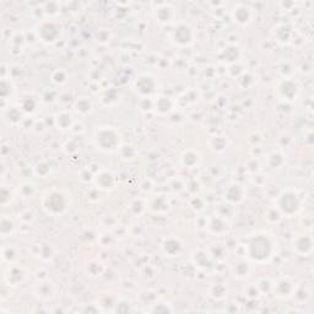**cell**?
<instances>
[{"label":"cell","mask_w":314,"mask_h":314,"mask_svg":"<svg viewBox=\"0 0 314 314\" xmlns=\"http://www.w3.org/2000/svg\"><path fill=\"white\" fill-rule=\"evenodd\" d=\"M244 252L250 262L266 264L276 254V240L271 233L255 232L248 236Z\"/></svg>","instance_id":"6da1fadb"},{"label":"cell","mask_w":314,"mask_h":314,"mask_svg":"<svg viewBox=\"0 0 314 314\" xmlns=\"http://www.w3.org/2000/svg\"><path fill=\"white\" fill-rule=\"evenodd\" d=\"M70 204H72V199L69 194L63 189L58 188L47 191L41 199V206L43 211L53 217H59L67 214Z\"/></svg>","instance_id":"7a4b0ae2"},{"label":"cell","mask_w":314,"mask_h":314,"mask_svg":"<svg viewBox=\"0 0 314 314\" xmlns=\"http://www.w3.org/2000/svg\"><path fill=\"white\" fill-rule=\"evenodd\" d=\"M94 145L102 152H114L121 147V134L118 129L111 125L97 126L94 131Z\"/></svg>","instance_id":"3957f363"},{"label":"cell","mask_w":314,"mask_h":314,"mask_svg":"<svg viewBox=\"0 0 314 314\" xmlns=\"http://www.w3.org/2000/svg\"><path fill=\"white\" fill-rule=\"evenodd\" d=\"M275 208L282 216L292 217L297 215L302 209V199L293 189L282 191L275 200Z\"/></svg>","instance_id":"277c9868"},{"label":"cell","mask_w":314,"mask_h":314,"mask_svg":"<svg viewBox=\"0 0 314 314\" xmlns=\"http://www.w3.org/2000/svg\"><path fill=\"white\" fill-rule=\"evenodd\" d=\"M298 285L291 276H281L272 282L271 293L279 299H289L296 294Z\"/></svg>","instance_id":"5b68a950"},{"label":"cell","mask_w":314,"mask_h":314,"mask_svg":"<svg viewBox=\"0 0 314 314\" xmlns=\"http://www.w3.org/2000/svg\"><path fill=\"white\" fill-rule=\"evenodd\" d=\"M136 92L144 98H150L152 95H155L159 90V82L156 80L155 76L150 74H143L138 76L134 84Z\"/></svg>","instance_id":"8992f818"},{"label":"cell","mask_w":314,"mask_h":314,"mask_svg":"<svg viewBox=\"0 0 314 314\" xmlns=\"http://www.w3.org/2000/svg\"><path fill=\"white\" fill-rule=\"evenodd\" d=\"M172 42L179 47H188L194 42V31L187 23H179L171 35Z\"/></svg>","instance_id":"52a82bcc"},{"label":"cell","mask_w":314,"mask_h":314,"mask_svg":"<svg viewBox=\"0 0 314 314\" xmlns=\"http://www.w3.org/2000/svg\"><path fill=\"white\" fill-rule=\"evenodd\" d=\"M292 249L299 257H311L314 249L313 238L311 235H297L292 240Z\"/></svg>","instance_id":"ba28073f"},{"label":"cell","mask_w":314,"mask_h":314,"mask_svg":"<svg viewBox=\"0 0 314 314\" xmlns=\"http://www.w3.org/2000/svg\"><path fill=\"white\" fill-rule=\"evenodd\" d=\"M33 293L37 298L42 299V301H52L53 298L57 297V285L50 281L49 279L40 280L33 287Z\"/></svg>","instance_id":"9c48e42d"},{"label":"cell","mask_w":314,"mask_h":314,"mask_svg":"<svg viewBox=\"0 0 314 314\" xmlns=\"http://www.w3.org/2000/svg\"><path fill=\"white\" fill-rule=\"evenodd\" d=\"M38 38L45 43H54L59 37V28L53 21L45 20L38 24L36 30Z\"/></svg>","instance_id":"30bf717a"},{"label":"cell","mask_w":314,"mask_h":314,"mask_svg":"<svg viewBox=\"0 0 314 314\" xmlns=\"http://www.w3.org/2000/svg\"><path fill=\"white\" fill-rule=\"evenodd\" d=\"M276 91L282 99H285L287 102H293L297 98V96H298L299 87L298 84L294 80L286 77V79H282L279 82Z\"/></svg>","instance_id":"8fae6325"},{"label":"cell","mask_w":314,"mask_h":314,"mask_svg":"<svg viewBox=\"0 0 314 314\" xmlns=\"http://www.w3.org/2000/svg\"><path fill=\"white\" fill-rule=\"evenodd\" d=\"M94 183L97 189L103 192H109L114 189L117 183L116 176L109 169H101L94 177Z\"/></svg>","instance_id":"7c38bea8"},{"label":"cell","mask_w":314,"mask_h":314,"mask_svg":"<svg viewBox=\"0 0 314 314\" xmlns=\"http://www.w3.org/2000/svg\"><path fill=\"white\" fill-rule=\"evenodd\" d=\"M245 195H247V191H245L244 186L240 183H232L226 188L225 194V200L227 201L231 205H238V204L242 203L245 199Z\"/></svg>","instance_id":"4fadbf2b"},{"label":"cell","mask_w":314,"mask_h":314,"mask_svg":"<svg viewBox=\"0 0 314 314\" xmlns=\"http://www.w3.org/2000/svg\"><path fill=\"white\" fill-rule=\"evenodd\" d=\"M232 19L238 25H248L254 19V9L245 4H237L232 10Z\"/></svg>","instance_id":"5bb4252c"},{"label":"cell","mask_w":314,"mask_h":314,"mask_svg":"<svg viewBox=\"0 0 314 314\" xmlns=\"http://www.w3.org/2000/svg\"><path fill=\"white\" fill-rule=\"evenodd\" d=\"M162 253H164L166 257L169 258H174L178 257L179 254L183 250V243L179 240L178 237H174V236H171V237L165 238L164 242L161 244Z\"/></svg>","instance_id":"9a60e30c"},{"label":"cell","mask_w":314,"mask_h":314,"mask_svg":"<svg viewBox=\"0 0 314 314\" xmlns=\"http://www.w3.org/2000/svg\"><path fill=\"white\" fill-rule=\"evenodd\" d=\"M192 262L198 269L209 270L214 265V258L209 252L204 249H196L192 253Z\"/></svg>","instance_id":"2e32d148"},{"label":"cell","mask_w":314,"mask_h":314,"mask_svg":"<svg viewBox=\"0 0 314 314\" xmlns=\"http://www.w3.org/2000/svg\"><path fill=\"white\" fill-rule=\"evenodd\" d=\"M231 274L240 280L247 279L252 274V265L248 260L240 258V259L235 260L231 265Z\"/></svg>","instance_id":"e0dca14e"},{"label":"cell","mask_w":314,"mask_h":314,"mask_svg":"<svg viewBox=\"0 0 314 314\" xmlns=\"http://www.w3.org/2000/svg\"><path fill=\"white\" fill-rule=\"evenodd\" d=\"M227 230H228V223L225 217H221V216L216 215L215 217L209 218L206 231H208L210 235L223 236L225 233H227Z\"/></svg>","instance_id":"ac0fdd59"},{"label":"cell","mask_w":314,"mask_h":314,"mask_svg":"<svg viewBox=\"0 0 314 314\" xmlns=\"http://www.w3.org/2000/svg\"><path fill=\"white\" fill-rule=\"evenodd\" d=\"M201 162V153L198 150L189 148L186 150L181 156V164L186 169H194L198 167Z\"/></svg>","instance_id":"d6986e66"},{"label":"cell","mask_w":314,"mask_h":314,"mask_svg":"<svg viewBox=\"0 0 314 314\" xmlns=\"http://www.w3.org/2000/svg\"><path fill=\"white\" fill-rule=\"evenodd\" d=\"M55 125L63 131L72 130V126H74V118H72V113L68 111H60L59 113H57V116H55Z\"/></svg>","instance_id":"ffe728a7"},{"label":"cell","mask_w":314,"mask_h":314,"mask_svg":"<svg viewBox=\"0 0 314 314\" xmlns=\"http://www.w3.org/2000/svg\"><path fill=\"white\" fill-rule=\"evenodd\" d=\"M286 156L281 152V151H271L269 155L266 156L265 162H266L267 167L271 169H280L284 167V165L286 164Z\"/></svg>","instance_id":"44dd1931"},{"label":"cell","mask_w":314,"mask_h":314,"mask_svg":"<svg viewBox=\"0 0 314 314\" xmlns=\"http://www.w3.org/2000/svg\"><path fill=\"white\" fill-rule=\"evenodd\" d=\"M173 9L169 5H167V4H162V5L156 9L155 11L156 21H159L162 25H166V24L171 23L172 19H173Z\"/></svg>","instance_id":"7402d4cb"},{"label":"cell","mask_w":314,"mask_h":314,"mask_svg":"<svg viewBox=\"0 0 314 314\" xmlns=\"http://www.w3.org/2000/svg\"><path fill=\"white\" fill-rule=\"evenodd\" d=\"M150 209L155 214H165L171 209L169 199L165 195H157L152 199L150 204Z\"/></svg>","instance_id":"603a6c76"},{"label":"cell","mask_w":314,"mask_h":314,"mask_svg":"<svg viewBox=\"0 0 314 314\" xmlns=\"http://www.w3.org/2000/svg\"><path fill=\"white\" fill-rule=\"evenodd\" d=\"M104 264L98 259H91L85 265V274L90 277L101 276L104 272Z\"/></svg>","instance_id":"cb8c5ba5"},{"label":"cell","mask_w":314,"mask_h":314,"mask_svg":"<svg viewBox=\"0 0 314 314\" xmlns=\"http://www.w3.org/2000/svg\"><path fill=\"white\" fill-rule=\"evenodd\" d=\"M25 279V272H24L23 267L19 266H11L9 269L8 274L5 275V280L9 284V286H18L19 284L23 282V280Z\"/></svg>","instance_id":"d4e9b609"},{"label":"cell","mask_w":314,"mask_h":314,"mask_svg":"<svg viewBox=\"0 0 314 314\" xmlns=\"http://www.w3.org/2000/svg\"><path fill=\"white\" fill-rule=\"evenodd\" d=\"M173 101H172L169 97L162 96L159 97V98L156 99L153 102V108L156 109V112H159L160 114H167L173 109Z\"/></svg>","instance_id":"484cf974"},{"label":"cell","mask_w":314,"mask_h":314,"mask_svg":"<svg viewBox=\"0 0 314 314\" xmlns=\"http://www.w3.org/2000/svg\"><path fill=\"white\" fill-rule=\"evenodd\" d=\"M74 109L76 113H79L80 116H87L92 112L94 106H92L91 99H89L87 97H79L74 103Z\"/></svg>","instance_id":"4316f807"},{"label":"cell","mask_w":314,"mask_h":314,"mask_svg":"<svg viewBox=\"0 0 314 314\" xmlns=\"http://www.w3.org/2000/svg\"><path fill=\"white\" fill-rule=\"evenodd\" d=\"M3 119L8 124L15 125V124L20 123V121L23 119V114H21L20 109L15 108V107H9L8 109L3 111Z\"/></svg>","instance_id":"83f0119b"},{"label":"cell","mask_w":314,"mask_h":314,"mask_svg":"<svg viewBox=\"0 0 314 314\" xmlns=\"http://www.w3.org/2000/svg\"><path fill=\"white\" fill-rule=\"evenodd\" d=\"M209 296L214 299H217V301H221V299L226 298L227 297V287L223 284H214L209 287Z\"/></svg>","instance_id":"f1b7e54d"},{"label":"cell","mask_w":314,"mask_h":314,"mask_svg":"<svg viewBox=\"0 0 314 314\" xmlns=\"http://www.w3.org/2000/svg\"><path fill=\"white\" fill-rule=\"evenodd\" d=\"M209 146L213 151L215 152H222L227 148V140H226L225 136H220V135H215L211 136L209 139Z\"/></svg>","instance_id":"f546056e"},{"label":"cell","mask_w":314,"mask_h":314,"mask_svg":"<svg viewBox=\"0 0 314 314\" xmlns=\"http://www.w3.org/2000/svg\"><path fill=\"white\" fill-rule=\"evenodd\" d=\"M15 230V223L8 216H3L1 217V221H0V232H1V236L3 237H8Z\"/></svg>","instance_id":"4dcf8cb0"},{"label":"cell","mask_w":314,"mask_h":314,"mask_svg":"<svg viewBox=\"0 0 314 314\" xmlns=\"http://www.w3.org/2000/svg\"><path fill=\"white\" fill-rule=\"evenodd\" d=\"M19 194L23 198H32L36 194V186L32 182H24L19 186Z\"/></svg>","instance_id":"1f68e13d"},{"label":"cell","mask_w":314,"mask_h":314,"mask_svg":"<svg viewBox=\"0 0 314 314\" xmlns=\"http://www.w3.org/2000/svg\"><path fill=\"white\" fill-rule=\"evenodd\" d=\"M174 309L172 308L171 304L165 303V302H156V303L151 304V308L148 312L151 313H172Z\"/></svg>","instance_id":"d6a6232c"},{"label":"cell","mask_w":314,"mask_h":314,"mask_svg":"<svg viewBox=\"0 0 314 314\" xmlns=\"http://www.w3.org/2000/svg\"><path fill=\"white\" fill-rule=\"evenodd\" d=\"M33 173H35L38 178H46V177L50 173V166L45 161L38 162V164L36 165L35 169H33Z\"/></svg>","instance_id":"836d02e7"},{"label":"cell","mask_w":314,"mask_h":314,"mask_svg":"<svg viewBox=\"0 0 314 314\" xmlns=\"http://www.w3.org/2000/svg\"><path fill=\"white\" fill-rule=\"evenodd\" d=\"M36 106H37V103L32 97H26L21 102V111L25 112V113H33L36 111Z\"/></svg>","instance_id":"e575fe53"},{"label":"cell","mask_w":314,"mask_h":314,"mask_svg":"<svg viewBox=\"0 0 314 314\" xmlns=\"http://www.w3.org/2000/svg\"><path fill=\"white\" fill-rule=\"evenodd\" d=\"M265 217H266V220L269 221V222H271V223H279L280 221L282 220V217H284V216L281 215V214H280V211L277 210L276 208H271V209H269V210H267V213H266V215H265Z\"/></svg>","instance_id":"d590c367"},{"label":"cell","mask_w":314,"mask_h":314,"mask_svg":"<svg viewBox=\"0 0 314 314\" xmlns=\"http://www.w3.org/2000/svg\"><path fill=\"white\" fill-rule=\"evenodd\" d=\"M260 291L258 289L257 284H249L244 289V296L247 297L248 299H255L260 296Z\"/></svg>","instance_id":"8d00e7d4"},{"label":"cell","mask_w":314,"mask_h":314,"mask_svg":"<svg viewBox=\"0 0 314 314\" xmlns=\"http://www.w3.org/2000/svg\"><path fill=\"white\" fill-rule=\"evenodd\" d=\"M67 80H68V75L64 70H57L52 76V81L57 85L64 84V82H67Z\"/></svg>","instance_id":"74e56055"},{"label":"cell","mask_w":314,"mask_h":314,"mask_svg":"<svg viewBox=\"0 0 314 314\" xmlns=\"http://www.w3.org/2000/svg\"><path fill=\"white\" fill-rule=\"evenodd\" d=\"M16 258V250L13 247H4L3 248V260L8 263H13Z\"/></svg>","instance_id":"f35d334b"},{"label":"cell","mask_w":314,"mask_h":314,"mask_svg":"<svg viewBox=\"0 0 314 314\" xmlns=\"http://www.w3.org/2000/svg\"><path fill=\"white\" fill-rule=\"evenodd\" d=\"M191 206L196 211H201L204 208H205V203H204L203 199L200 196H193L191 200Z\"/></svg>","instance_id":"ab89813d"},{"label":"cell","mask_w":314,"mask_h":314,"mask_svg":"<svg viewBox=\"0 0 314 314\" xmlns=\"http://www.w3.org/2000/svg\"><path fill=\"white\" fill-rule=\"evenodd\" d=\"M0 200H1V205L5 206L6 204L10 203L11 201V193H10V189H6L5 187H3L1 188V193H0Z\"/></svg>","instance_id":"60d3db41"},{"label":"cell","mask_w":314,"mask_h":314,"mask_svg":"<svg viewBox=\"0 0 314 314\" xmlns=\"http://www.w3.org/2000/svg\"><path fill=\"white\" fill-rule=\"evenodd\" d=\"M131 304L129 303L128 301H117L116 302V309L114 311L116 312H130L131 308H130Z\"/></svg>","instance_id":"b9f144b4"}]
</instances>
